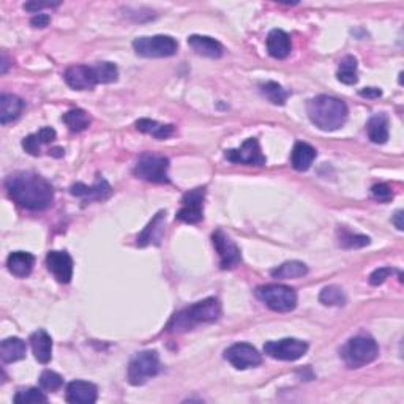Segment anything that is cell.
I'll list each match as a JSON object with an SVG mask.
<instances>
[{
	"instance_id": "cell-39",
	"label": "cell",
	"mask_w": 404,
	"mask_h": 404,
	"mask_svg": "<svg viewBox=\"0 0 404 404\" xmlns=\"http://www.w3.org/2000/svg\"><path fill=\"white\" fill-rule=\"evenodd\" d=\"M41 145H43V143L40 141V138H38V134H37V133L29 134V136H27V138H24V141H23L24 150H26L29 155H34V156H38V155H40Z\"/></svg>"
},
{
	"instance_id": "cell-22",
	"label": "cell",
	"mask_w": 404,
	"mask_h": 404,
	"mask_svg": "<svg viewBox=\"0 0 404 404\" xmlns=\"http://www.w3.org/2000/svg\"><path fill=\"white\" fill-rule=\"evenodd\" d=\"M26 101L23 98L12 95V94H2L0 97V123L7 125L21 116L24 111Z\"/></svg>"
},
{
	"instance_id": "cell-31",
	"label": "cell",
	"mask_w": 404,
	"mask_h": 404,
	"mask_svg": "<svg viewBox=\"0 0 404 404\" xmlns=\"http://www.w3.org/2000/svg\"><path fill=\"white\" fill-rule=\"evenodd\" d=\"M321 303L327 305V307H345L346 296L345 291L340 286H327L319 294Z\"/></svg>"
},
{
	"instance_id": "cell-16",
	"label": "cell",
	"mask_w": 404,
	"mask_h": 404,
	"mask_svg": "<svg viewBox=\"0 0 404 404\" xmlns=\"http://www.w3.org/2000/svg\"><path fill=\"white\" fill-rule=\"evenodd\" d=\"M70 193L73 196H78V198H83L85 202L89 201H105L109 196L112 194V187L109 185L105 179L98 177L97 182L92 185V187H87L84 183H74L70 188Z\"/></svg>"
},
{
	"instance_id": "cell-34",
	"label": "cell",
	"mask_w": 404,
	"mask_h": 404,
	"mask_svg": "<svg viewBox=\"0 0 404 404\" xmlns=\"http://www.w3.org/2000/svg\"><path fill=\"white\" fill-rule=\"evenodd\" d=\"M14 403L18 404H35V403H46L48 398L45 393L35 387H26V389H19L14 395Z\"/></svg>"
},
{
	"instance_id": "cell-32",
	"label": "cell",
	"mask_w": 404,
	"mask_h": 404,
	"mask_svg": "<svg viewBox=\"0 0 404 404\" xmlns=\"http://www.w3.org/2000/svg\"><path fill=\"white\" fill-rule=\"evenodd\" d=\"M261 94L264 95L270 103H274V105H280V106L285 105L289 97L287 92L278 83H274V81L261 84Z\"/></svg>"
},
{
	"instance_id": "cell-11",
	"label": "cell",
	"mask_w": 404,
	"mask_h": 404,
	"mask_svg": "<svg viewBox=\"0 0 404 404\" xmlns=\"http://www.w3.org/2000/svg\"><path fill=\"white\" fill-rule=\"evenodd\" d=\"M225 358L234 368L247 370L262 363V356L254 346L248 343H236L225 351Z\"/></svg>"
},
{
	"instance_id": "cell-23",
	"label": "cell",
	"mask_w": 404,
	"mask_h": 404,
	"mask_svg": "<svg viewBox=\"0 0 404 404\" xmlns=\"http://www.w3.org/2000/svg\"><path fill=\"white\" fill-rule=\"evenodd\" d=\"M30 346L38 362L46 365L52 358V338L40 329L30 335Z\"/></svg>"
},
{
	"instance_id": "cell-3",
	"label": "cell",
	"mask_w": 404,
	"mask_h": 404,
	"mask_svg": "<svg viewBox=\"0 0 404 404\" xmlns=\"http://www.w3.org/2000/svg\"><path fill=\"white\" fill-rule=\"evenodd\" d=\"M221 316V305L218 299L209 297L196 302L191 307L183 308L172 316L169 321L168 330L172 333H182L191 330L198 324H205V322H215Z\"/></svg>"
},
{
	"instance_id": "cell-43",
	"label": "cell",
	"mask_w": 404,
	"mask_h": 404,
	"mask_svg": "<svg viewBox=\"0 0 404 404\" xmlns=\"http://www.w3.org/2000/svg\"><path fill=\"white\" fill-rule=\"evenodd\" d=\"M392 223L396 226L398 231H403V229H404V225H403V210H398L396 214L393 215Z\"/></svg>"
},
{
	"instance_id": "cell-26",
	"label": "cell",
	"mask_w": 404,
	"mask_h": 404,
	"mask_svg": "<svg viewBox=\"0 0 404 404\" xmlns=\"http://www.w3.org/2000/svg\"><path fill=\"white\" fill-rule=\"evenodd\" d=\"M26 343L18 336L7 338V340L2 341V346H0V357H2L3 363L18 362V360L26 357Z\"/></svg>"
},
{
	"instance_id": "cell-6",
	"label": "cell",
	"mask_w": 404,
	"mask_h": 404,
	"mask_svg": "<svg viewBox=\"0 0 404 404\" xmlns=\"http://www.w3.org/2000/svg\"><path fill=\"white\" fill-rule=\"evenodd\" d=\"M160 373V356L156 351L138 352L131 358L128 367V382L131 385H143Z\"/></svg>"
},
{
	"instance_id": "cell-7",
	"label": "cell",
	"mask_w": 404,
	"mask_h": 404,
	"mask_svg": "<svg viewBox=\"0 0 404 404\" xmlns=\"http://www.w3.org/2000/svg\"><path fill=\"white\" fill-rule=\"evenodd\" d=\"M169 160L166 156L155 154H143L136 161L134 176L152 183H169Z\"/></svg>"
},
{
	"instance_id": "cell-19",
	"label": "cell",
	"mask_w": 404,
	"mask_h": 404,
	"mask_svg": "<svg viewBox=\"0 0 404 404\" xmlns=\"http://www.w3.org/2000/svg\"><path fill=\"white\" fill-rule=\"evenodd\" d=\"M188 46L193 49L199 56L209 59H220L225 52V48L215 38L204 37V35H191L188 37Z\"/></svg>"
},
{
	"instance_id": "cell-35",
	"label": "cell",
	"mask_w": 404,
	"mask_h": 404,
	"mask_svg": "<svg viewBox=\"0 0 404 404\" xmlns=\"http://www.w3.org/2000/svg\"><path fill=\"white\" fill-rule=\"evenodd\" d=\"M98 79H100V84H111L116 83L119 79V70L114 63L111 62H98L95 65Z\"/></svg>"
},
{
	"instance_id": "cell-45",
	"label": "cell",
	"mask_w": 404,
	"mask_h": 404,
	"mask_svg": "<svg viewBox=\"0 0 404 404\" xmlns=\"http://www.w3.org/2000/svg\"><path fill=\"white\" fill-rule=\"evenodd\" d=\"M8 70V59H7V54L2 52V70H0V73L5 74Z\"/></svg>"
},
{
	"instance_id": "cell-5",
	"label": "cell",
	"mask_w": 404,
	"mask_h": 404,
	"mask_svg": "<svg viewBox=\"0 0 404 404\" xmlns=\"http://www.w3.org/2000/svg\"><path fill=\"white\" fill-rule=\"evenodd\" d=\"M256 296L278 313H287L297 307V292L285 285H264L256 289Z\"/></svg>"
},
{
	"instance_id": "cell-25",
	"label": "cell",
	"mask_w": 404,
	"mask_h": 404,
	"mask_svg": "<svg viewBox=\"0 0 404 404\" xmlns=\"http://www.w3.org/2000/svg\"><path fill=\"white\" fill-rule=\"evenodd\" d=\"M368 138L374 144H385L389 139V117L385 114H376L367 123Z\"/></svg>"
},
{
	"instance_id": "cell-20",
	"label": "cell",
	"mask_w": 404,
	"mask_h": 404,
	"mask_svg": "<svg viewBox=\"0 0 404 404\" xmlns=\"http://www.w3.org/2000/svg\"><path fill=\"white\" fill-rule=\"evenodd\" d=\"M291 38L281 29H274L267 37V51L274 59H286L291 54Z\"/></svg>"
},
{
	"instance_id": "cell-14",
	"label": "cell",
	"mask_w": 404,
	"mask_h": 404,
	"mask_svg": "<svg viewBox=\"0 0 404 404\" xmlns=\"http://www.w3.org/2000/svg\"><path fill=\"white\" fill-rule=\"evenodd\" d=\"M63 78L65 83L74 90H90L100 84L95 65H92V67H87V65H73V67L67 68Z\"/></svg>"
},
{
	"instance_id": "cell-41",
	"label": "cell",
	"mask_w": 404,
	"mask_h": 404,
	"mask_svg": "<svg viewBox=\"0 0 404 404\" xmlns=\"http://www.w3.org/2000/svg\"><path fill=\"white\" fill-rule=\"evenodd\" d=\"M358 95L363 97V98H370V100H373V98L382 97V90L378 89V87H365V89H362L358 92Z\"/></svg>"
},
{
	"instance_id": "cell-42",
	"label": "cell",
	"mask_w": 404,
	"mask_h": 404,
	"mask_svg": "<svg viewBox=\"0 0 404 404\" xmlns=\"http://www.w3.org/2000/svg\"><path fill=\"white\" fill-rule=\"evenodd\" d=\"M49 21H51V18H49L48 14H37L34 16V18L30 19V24L34 27H40V29H43V27L49 26Z\"/></svg>"
},
{
	"instance_id": "cell-24",
	"label": "cell",
	"mask_w": 404,
	"mask_h": 404,
	"mask_svg": "<svg viewBox=\"0 0 404 404\" xmlns=\"http://www.w3.org/2000/svg\"><path fill=\"white\" fill-rule=\"evenodd\" d=\"M316 155H318V152H316L313 145L307 143H296L291 154V165L299 172L308 171L311 165H313Z\"/></svg>"
},
{
	"instance_id": "cell-8",
	"label": "cell",
	"mask_w": 404,
	"mask_h": 404,
	"mask_svg": "<svg viewBox=\"0 0 404 404\" xmlns=\"http://www.w3.org/2000/svg\"><path fill=\"white\" fill-rule=\"evenodd\" d=\"M133 48L136 54L143 57H171L177 52L179 45L169 35H154L136 38Z\"/></svg>"
},
{
	"instance_id": "cell-37",
	"label": "cell",
	"mask_w": 404,
	"mask_h": 404,
	"mask_svg": "<svg viewBox=\"0 0 404 404\" xmlns=\"http://www.w3.org/2000/svg\"><path fill=\"white\" fill-rule=\"evenodd\" d=\"M393 274H401V272L392 269V267H381V269H376L373 274L370 275V285L371 286H379Z\"/></svg>"
},
{
	"instance_id": "cell-38",
	"label": "cell",
	"mask_w": 404,
	"mask_h": 404,
	"mask_svg": "<svg viewBox=\"0 0 404 404\" xmlns=\"http://www.w3.org/2000/svg\"><path fill=\"white\" fill-rule=\"evenodd\" d=\"M371 194L376 201L382 202V204H387L393 199V190L387 183H378L371 188Z\"/></svg>"
},
{
	"instance_id": "cell-30",
	"label": "cell",
	"mask_w": 404,
	"mask_h": 404,
	"mask_svg": "<svg viewBox=\"0 0 404 404\" xmlns=\"http://www.w3.org/2000/svg\"><path fill=\"white\" fill-rule=\"evenodd\" d=\"M336 78L340 83L346 85L357 84L358 76H357V59L354 56H346L341 59L340 68H338Z\"/></svg>"
},
{
	"instance_id": "cell-4",
	"label": "cell",
	"mask_w": 404,
	"mask_h": 404,
	"mask_svg": "<svg viewBox=\"0 0 404 404\" xmlns=\"http://www.w3.org/2000/svg\"><path fill=\"white\" fill-rule=\"evenodd\" d=\"M379 356V346L370 335H356L341 349V358L347 368H362L374 362Z\"/></svg>"
},
{
	"instance_id": "cell-29",
	"label": "cell",
	"mask_w": 404,
	"mask_h": 404,
	"mask_svg": "<svg viewBox=\"0 0 404 404\" xmlns=\"http://www.w3.org/2000/svg\"><path fill=\"white\" fill-rule=\"evenodd\" d=\"M63 123L67 125L70 131L73 133H81L90 127V116L84 109H70L68 112L63 114Z\"/></svg>"
},
{
	"instance_id": "cell-17",
	"label": "cell",
	"mask_w": 404,
	"mask_h": 404,
	"mask_svg": "<svg viewBox=\"0 0 404 404\" xmlns=\"http://www.w3.org/2000/svg\"><path fill=\"white\" fill-rule=\"evenodd\" d=\"M98 398L95 384L87 381H73L67 385V401L73 404H92Z\"/></svg>"
},
{
	"instance_id": "cell-27",
	"label": "cell",
	"mask_w": 404,
	"mask_h": 404,
	"mask_svg": "<svg viewBox=\"0 0 404 404\" xmlns=\"http://www.w3.org/2000/svg\"><path fill=\"white\" fill-rule=\"evenodd\" d=\"M308 274L307 264L300 261H287L285 264L278 265L276 269L270 272V275L276 280H292V278H300Z\"/></svg>"
},
{
	"instance_id": "cell-1",
	"label": "cell",
	"mask_w": 404,
	"mask_h": 404,
	"mask_svg": "<svg viewBox=\"0 0 404 404\" xmlns=\"http://www.w3.org/2000/svg\"><path fill=\"white\" fill-rule=\"evenodd\" d=\"M10 199L23 209L41 212L52 205L54 188L48 180L34 172H16L5 182Z\"/></svg>"
},
{
	"instance_id": "cell-15",
	"label": "cell",
	"mask_w": 404,
	"mask_h": 404,
	"mask_svg": "<svg viewBox=\"0 0 404 404\" xmlns=\"http://www.w3.org/2000/svg\"><path fill=\"white\" fill-rule=\"evenodd\" d=\"M48 270L51 272L59 283L72 281L73 278V259L67 251H49L46 256Z\"/></svg>"
},
{
	"instance_id": "cell-12",
	"label": "cell",
	"mask_w": 404,
	"mask_h": 404,
	"mask_svg": "<svg viewBox=\"0 0 404 404\" xmlns=\"http://www.w3.org/2000/svg\"><path fill=\"white\" fill-rule=\"evenodd\" d=\"M225 158L231 163L237 165H250V166H264L267 160L262 155L259 143L256 138H250L239 147V149H229L225 152Z\"/></svg>"
},
{
	"instance_id": "cell-36",
	"label": "cell",
	"mask_w": 404,
	"mask_h": 404,
	"mask_svg": "<svg viewBox=\"0 0 404 404\" xmlns=\"http://www.w3.org/2000/svg\"><path fill=\"white\" fill-rule=\"evenodd\" d=\"M40 385L41 389L46 392H56L63 385V378L60 374H57L56 371L46 370L43 371L40 376Z\"/></svg>"
},
{
	"instance_id": "cell-28",
	"label": "cell",
	"mask_w": 404,
	"mask_h": 404,
	"mask_svg": "<svg viewBox=\"0 0 404 404\" xmlns=\"http://www.w3.org/2000/svg\"><path fill=\"white\" fill-rule=\"evenodd\" d=\"M136 128H138L141 133L152 134L156 139H166L174 133V125L158 123L156 120L150 119H139L138 122H136Z\"/></svg>"
},
{
	"instance_id": "cell-21",
	"label": "cell",
	"mask_w": 404,
	"mask_h": 404,
	"mask_svg": "<svg viewBox=\"0 0 404 404\" xmlns=\"http://www.w3.org/2000/svg\"><path fill=\"white\" fill-rule=\"evenodd\" d=\"M35 265V256L27 251H14L8 256L7 267L14 276L26 278L32 274Z\"/></svg>"
},
{
	"instance_id": "cell-40",
	"label": "cell",
	"mask_w": 404,
	"mask_h": 404,
	"mask_svg": "<svg viewBox=\"0 0 404 404\" xmlns=\"http://www.w3.org/2000/svg\"><path fill=\"white\" fill-rule=\"evenodd\" d=\"M59 2H27L24 3V10H27V12L30 13H38L40 14V10L43 8H56L59 7Z\"/></svg>"
},
{
	"instance_id": "cell-33",
	"label": "cell",
	"mask_w": 404,
	"mask_h": 404,
	"mask_svg": "<svg viewBox=\"0 0 404 404\" xmlns=\"http://www.w3.org/2000/svg\"><path fill=\"white\" fill-rule=\"evenodd\" d=\"M338 242L343 248L352 250V248H362L367 247L370 243V237L367 236H360V234H352L349 232L347 229H340L338 231Z\"/></svg>"
},
{
	"instance_id": "cell-9",
	"label": "cell",
	"mask_w": 404,
	"mask_h": 404,
	"mask_svg": "<svg viewBox=\"0 0 404 404\" xmlns=\"http://www.w3.org/2000/svg\"><path fill=\"white\" fill-rule=\"evenodd\" d=\"M307 351L308 343L297 340V338H283V340L269 341L264 345V352L267 356L275 360H283V362L299 360L307 354Z\"/></svg>"
},
{
	"instance_id": "cell-18",
	"label": "cell",
	"mask_w": 404,
	"mask_h": 404,
	"mask_svg": "<svg viewBox=\"0 0 404 404\" xmlns=\"http://www.w3.org/2000/svg\"><path fill=\"white\" fill-rule=\"evenodd\" d=\"M165 223H166V212H158V214L152 218V221L144 228V231L139 234L136 239V245L138 247H147V245L155 243L160 245V240L165 234Z\"/></svg>"
},
{
	"instance_id": "cell-44",
	"label": "cell",
	"mask_w": 404,
	"mask_h": 404,
	"mask_svg": "<svg viewBox=\"0 0 404 404\" xmlns=\"http://www.w3.org/2000/svg\"><path fill=\"white\" fill-rule=\"evenodd\" d=\"M63 152H65V150L62 149V147H54V149L49 150V155L60 158V156H63Z\"/></svg>"
},
{
	"instance_id": "cell-2",
	"label": "cell",
	"mask_w": 404,
	"mask_h": 404,
	"mask_svg": "<svg viewBox=\"0 0 404 404\" xmlns=\"http://www.w3.org/2000/svg\"><path fill=\"white\" fill-rule=\"evenodd\" d=\"M308 117L322 131L340 130L347 120V106L335 97L318 95L311 98L307 106Z\"/></svg>"
},
{
	"instance_id": "cell-10",
	"label": "cell",
	"mask_w": 404,
	"mask_h": 404,
	"mask_svg": "<svg viewBox=\"0 0 404 404\" xmlns=\"http://www.w3.org/2000/svg\"><path fill=\"white\" fill-rule=\"evenodd\" d=\"M204 199L205 187L190 190L182 198V209L177 212L176 218L188 225H198L204 218Z\"/></svg>"
},
{
	"instance_id": "cell-13",
	"label": "cell",
	"mask_w": 404,
	"mask_h": 404,
	"mask_svg": "<svg viewBox=\"0 0 404 404\" xmlns=\"http://www.w3.org/2000/svg\"><path fill=\"white\" fill-rule=\"evenodd\" d=\"M212 242H214L216 253L220 256V267L223 270L234 269L242 262V254H240L236 242L223 231H215L214 236H212Z\"/></svg>"
}]
</instances>
